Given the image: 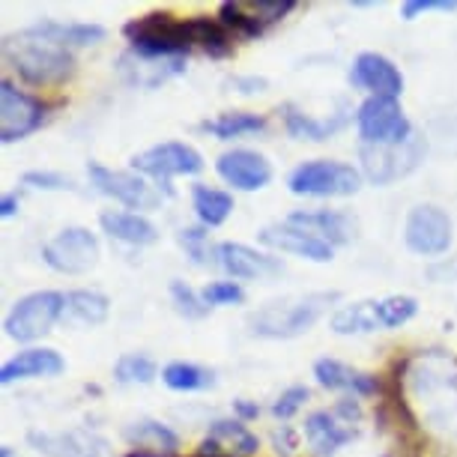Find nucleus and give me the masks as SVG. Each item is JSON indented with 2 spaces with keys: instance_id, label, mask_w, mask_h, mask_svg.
Listing matches in <instances>:
<instances>
[{
  "instance_id": "obj_1",
  "label": "nucleus",
  "mask_w": 457,
  "mask_h": 457,
  "mask_svg": "<svg viewBox=\"0 0 457 457\" xmlns=\"http://www.w3.org/2000/svg\"><path fill=\"white\" fill-rule=\"evenodd\" d=\"M123 33L132 42L135 54L144 57H186L192 48H204L206 54H230V33L221 21L212 19H174L170 12H150L129 21Z\"/></svg>"
},
{
  "instance_id": "obj_2",
  "label": "nucleus",
  "mask_w": 457,
  "mask_h": 457,
  "mask_svg": "<svg viewBox=\"0 0 457 457\" xmlns=\"http://www.w3.org/2000/svg\"><path fill=\"white\" fill-rule=\"evenodd\" d=\"M4 60L19 72V79L33 84V87L63 84L75 72L72 51L60 46L54 37H48L39 24L37 28L10 33L4 39Z\"/></svg>"
},
{
  "instance_id": "obj_3",
  "label": "nucleus",
  "mask_w": 457,
  "mask_h": 457,
  "mask_svg": "<svg viewBox=\"0 0 457 457\" xmlns=\"http://www.w3.org/2000/svg\"><path fill=\"white\" fill-rule=\"evenodd\" d=\"M338 302V293H308L302 299L272 302L252 317V329L261 338H296L320 320L326 308Z\"/></svg>"
},
{
  "instance_id": "obj_4",
  "label": "nucleus",
  "mask_w": 457,
  "mask_h": 457,
  "mask_svg": "<svg viewBox=\"0 0 457 457\" xmlns=\"http://www.w3.org/2000/svg\"><path fill=\"white\" fill-rule=\"evenodd\" d=\"M287 188L299 197H350L361 188V174L347 162L314 159L287 177Z\"/></svg>"
},
{
  "instance_id": "obj_5",
  "label": "nucleus",
  "mask_w": 457,
  "mask_h": 457,
  "mask_svg": "<svg viewBox=\"0 0 457 457\" xmlns=\"http://www.w3.org/2000/svg\"><path fill=\"white\" fill-rule=\"evenodd\" d=\"M63 308H66L63 293H54V290L30 293V296L15 302L12 312L6 314V320H4L6 338L21 341V344L42 338V335L51 332V326L63 317Z\"/></svg>"
},
{
  "instance_id": "obj_6",
  "label": "nucleus",
  "mask_w": 457,
  "mask_h": 457,
  "mask_svg": "<svg viewBox=\"0 0 457 457\" xmlns=\"http://www.w3.org/2000/svg\"><path fill=\"white\" fill-rule=\"evenodd\" d=\"M356 126L361 144L370 146H395L416 135L407 114H403V108L398 105V99H386V96H370L361 102L356 111Z\"/></svg>"
},
{
  "instance_id": "obj_7",
  "label": "nucleus",
  "mask_w": 457,
  "mask_h": 457,
  "mask_svg": "<svg viewBox=\"0 0 457 457\" xmlns=\"http://www.w3.org/2000/svg\"><path fill=\"white\" fill-rule=\"evenodd\" d=\"M428 144L421 135H412L410 141L395 144V146H370L361 144V168L365 177L377 186H389L395 179L412 174L419 168V162L425 159Z\"/></svg>"
},
{
  "instance_id": "obj_8",
  "label": "nucleus",
  "mask_w": 457,
  "mask_h": 457,
  "mask_svg": "<svg viewBox=\"0 0 457 457\" xmlns=\"http://www.w3.org/2000/svg\"><path fill=\"white\" fill-rule=\"evenodd\" d=\"M132 168L137 174H146L153 179H159L165 186V192L170 195V177H195L204 170V156L195 150L192 144H183V141H165V144H156L150 150L137 153L132 159Z\"/></svg>"
},
{
  "instance_id": "obj_9",
  "label": "nucleus",
  "mask_w": 457,
  "mask_h": 457,
  "mask_svg": "<svg viewBox=\"0 0 457 457\" xmlns=\"http://www.w3.org/2000/svg\"><path fill=\"white\" fill-rule=\"evenodd\" d=\"M42 261L54 272L84 275L99 263V239L87 228H66L51 243H46Z\"/></svg>"
},
{
  "instance_id": "obj_10",
  "label": "nucleus",
  "mask_w": 457,
  "mask_h": 457,
  "mask_svg": "<svg viewBox=\"0 0 457 457\" xmlns=\"http://www.w3.org/2000/svg\"><path fill=\"white\" fill-rule=\"evenodd\" d=\"M46 105L30 96V93L19 90L10 79L0 81V141L15 144L30 132H37L46 120Z\"/></svg>"
},
{
  "instance_id": "obj_11",
  "label": "nucleus",
  "mask_w": 457,
  "mask_h": 457,
  "mask_svg": "<svg viewBox=\"0 0 457 457\" xmlns=\"http://www.w3.org/2000/svg\"><path fill=\"white\" fill-rule=\"evenodd\" d=\"M87 174H90V186L99 195L114 197V201L129 206V210H156L162 201L153 192V186L144 177L132 174V170H111L105 165H99V162H90Z\"/></svg>"
},
{
  "instance_id": "obj_12",
  "label": "nucleus",
  "mask_w": 457,
  "mask_h": 457,
  "mask_svg": "<svg viewBox=\"0 0 457 457\" xmlns=\"http://www.w3.org/2000/svg\"><path fill=\"white\" fill-rule=\"evenodd\" d=\"M407 248L425 257H439L452 245V219L445 210L434 204H421L407 215V228H403Z\"/></svg>"
},
{
  "instance_id": "obj_13",
  "label": "nucleus",
  "mask_w": 457,
  "mask_h": 457,
  "mask_svg": "<svg viewBox=\"0 0 457 457\" xmlns=\"http://www.w3.org/2000/svg\"><path fill=\"white\" fill-rule=\"evenodd\" d=\"M350 84L359 90H368L370 96H386V99H398L403 93L401 69L389 57L377 54V51H365V54L353 60Z\"/></svg>"
},
{
  "instance_id": "obj_14",
  "label": "nucleus",
  "mask_w": 457,
  "mask_h": 457,
  "mask_svg": "<svg viewBox=\"0 0 457 457\" xmlns=\"http://www.w3.org/2000/svg\"><path fill=\"white\" fill-rule=\"evenodd\" d=\"M215 170L228 186L239 188V192H257L266 188L272 179V165L261 153L254 150H228L215 162Z\"/></svg>"
},
{
  "instance_id": "obj_15",
  "label": "nucleus",
  "mask_w": 457,
  "mask_h": 457,
  "mask_svg": "<svg viewBox=\"0 0 457 457\" xmlns=\"http://www.w3.org/2000/svg\"><path fill=\"white\" fill-rule=\"evenodd\" d=\"M287 224L308 230L312 237L329 245H347L359 234V221L341 210H296L287 215Z\"/></svg>"
},
{
  "instance_id": "obj_16",
  "label": "nucleus",
  "mask_w": 457,
  "mask_h": 457,
  "mask_svg": "<svg viewBox=\"0 0 457 457\" xmlns=\"http://www.w3.org/2000/svg\"><path fill=\"white\" fill-rule=\"evenodd\" d=\"M215 257H219L221 270L234 278L252 281V278H275V275L284 272V263L278 257L263 254L257 248H248L243 243H221L215 248Z\"/></svg>"
},
{
  "instance_id": "obj_17",
  "label": "nucleus",
  "mask_w": 457,
  "mask_h": 457,
  "mask_svg": "<svg viewBox=\"0 0 457 457\" xmlns=\"http://www.w3.org/2000/svg\"><path fill=\"white\" fill-rule=\"evenodd\" d=\"M261 243L275 248V252L302 257V261H314V263H329L332 261V245L323 239L312 237L308 230L293 228V224H270L261 230Z\"/></svg>"
},
{
  "instance_id": "obj_18",
  "label": "nucleus",
  "mask_w": 457,
  "mask_h": 457,
  "mask_svg": "<svg viewBox=\"0 0 457 457\" xmlns=\"http://www.w3.org/2000/svg\"><path fill=\"white\" fill-rule=\"evenodd\" d=\"M356 436L353 421H347L338 410H317L305 419V439L308 448L317 457H332L338 454V448H344L350 439Z\"/></svg>"
},
{
  "instance_id": "obj_19",
  "label": "nucleus",
  "mask_w": 457,
  "mask_h": 457,
  "mask_svg": "<svg viewBox=\"0 0 457 457\" xmlns=\"http://www.w3.org/2000/svg\"><path fill=\"white\" fill-rule=\"evenodd\" d=\"M120 72L132 87L156 90L159 84L186 72V57H144L129 51V54L120 57Z\"/></svg>"
},
{
  "instance_id": "obj_20",
  "label": "nucleus",
  "mask_w": 457,
  "mask_h": 457,
  "mask_svg": "<svg viewBox=\"0 0 457 457\" xmlns=\"http://www.w3.org/2000/svg\"><path fill=\"white\" fill-rule=\"evenodd\" d=\"M257 436L248 430L243 421L234 419H221V421H212L210 425V434H206L204 445H201V457H248V454H257Z\"/></svg>"
},
{
  "instance_id": "obj_21",
  "label": "nucleus",
  "mask_w": 457,
  "mask_h": 457,
  "mask_svg": "<svg viewBox=\"0 0 457 457\" xmlns=\"http://www.w3.org/2000/svg\"><path fill=\"white\" fill-rule=\"evenodd\" d=\"M314 377L323 389L335 392H353L356 398H370L379 392V379L365 370H356L350 365H344L338 359H317L314 361Z\"/></svg>"
},
{
  "instance_id": "obj_22",
  "label": "nucleus",
  "mask_w": 457,
  "mask_h": 457,
  "mask_svg": "<svg viewBox=\"0 0 457 457\" xmlns=\"http://www.w3.org/2000/svg\"><path fill=\"white\" fill-rule=\"evenodd\" d=\"M30 443L51 457H111L108 443L87 430H69V434H30Z\"/></svg>"
},
{
  "instance_id": "obj_23",
  "label": "nucleus",
  "mask_w": 457,
  "mask_h": 457,
  "mask_svg": "<svg viewBox=\"0 0 457 457\" xmlns=\"http://www.w3.org/2000/svg\"><path fill=\"white\" fill-rule=\"evenodd\" d=\"M63 368H66V361L57 350L33 347V350L19 353V356H12L4 368H0V383L10 386V383H15V379L57 377V374H63Z\"/></svg>"
},
{
  "instance_id": "obj_24",
  "label": "nucleus",
  "mask_w": 457,
  "mask_h": 457,
  "mask_svg": "<svg viewBox=\"0 0 457 457\" xmlns=\"http://www.w3.org/2000/svg\"><path fill=\"white\" fill-rule=\"evenodd\" d=\"M99 224L111 239H120V243H126V245H153L159 239L156 224L146 221L144 215H137V212L108 210V212H102Z\"/></svg>"
},
{
  "instance_id": "obj_25",
  "label": "nucleus",
  "mask_w": 457,
  "mask_h": 457,
  "mask_svg": "<svg viewBox=\"0 0 457 457\" xmlns=\"http://www.w3.org/2000/svg\"><path fill=\"white\" fill-rule=\"evenodd\" d=\"M111 312V302L108 296H102L96 290H72L66 293V308L63 317L69 323H79V326H99L108 320Z\"/></svg>"
},
{
  "instance_id": "obj_26",
  "label": "nucleus",
  "mask_w": 457,
  "mask_h": 457,
  "mask_svg": "<svg viewBox=\"0 0 457 457\" xmlns=\"http://www.w3.org/2000/svg\"><path fill=\"white\" fill-rule=\"evenodd\" d=\"M192 206L201 219L204 228H219V224L228 221V215L234 212V197L221 188H210V186H195L192 188Z\"/></svg>"
},
{
  "instance_id": "obj_27",
  "label": "nucleus",
  "mask_w": 457,
  "mask_h": 457,
  "mask_svg": "<svg viewBox=\"0 0 457 457\" xmlns=\"http://www.w3.org/2000/svg\"><path fill=\"white\" fill-rule=\"evenodd\" d=\"M201 129H204V132L215 135L219 141H230V137L263 132L266 120L261 114H252V111H228V114H219L215 120H206Z\"/></svg>"
},
{
  "instance_id": "obj_28",
  "label": "nucleus",
  "mask_w": 457,
  "mask_h": 457,
  "mask_svg": "<svg viewBox=\"0 0 457 457\" xmlns=\"http://www.w3.org/2000/svg\"><path fill=\"white\" fill-rule=\"evenodd\" d=\"M379 320L374 312V299L370 302H353V305H344L332 314V332L335 335H368L377 332Z\"/></svg>"
},
{
  "instance_id": "obj_29",
  "label": "nucleus",
  "mask_w": 457,
  "mask_h": 457,
  "mask_svg": "<svg viewBox=\"0 0 457 457\" xmlns=\"http://www.w3.org/2000/svg\"><path fill=\"white\" fill-rule=\"evenodd\" d=\"M162 379H165V386L174 392H204L215 386L212 370L192 365V361H170V365L162 370Z\"/></svg>"
},
{
  "instance_id": "obj_30",
  "label": "nucleus",
  "mask_w": 457,
  "mask_h": 457,
  "mask_svg": "<svg viewBox=\"0 0 457 457\" xmlns=\"http://www.w3.org/2000/svg\"><path fill=\"white\" fill-rule=\"evenodd\" d=\"M341 123H344V117L320 123V120H314L312 114H302L299 108L284 105V126H287V135L296 137V141H326Z\"/></svg>"
},
{
  "instance_id": "obj_31",
  "label": "nucleus",
  "mask_w": 457,
  "mask_h": 457,
  "mask_svg": "<svg viewBox=\"0 0 457 457\" xmlns=\"http://www.w3.org/2000/svg\"><path fill=\"white\" fill-rule=\"evenodd\" d=\"M126 439L129 443L137 445V452H146V448H162V452H174V448L179 445L177 434L165 425H159V421H135L132 428L126 430Z\"/></svg>"
},
{
  "instance_id": "obj_32",
  "label": "nucleus",
  "mask_w": 457,
  "mask_h": 457,
  "mask_svg": "<svg viewBox=\"0 0 457 457\" xmlns=\"http://www.w3.org/2000/svg\"><path fill=\"white\" fill-rule=\"evenodd\" d=\"M48 37H54L60 46L66 48H84V46H96L105 39V28L99 24H60V21H42L39 24Z\"/></svg>"
},
{
  "instance_id": "obj_33",
  "label": "nucleus",
  "mask_w": 457,
  "mask_h": 457,
  "mask_svg": "<svg viewBox=\"0 0 457 457\" xmlns=\"http://www.w3.org/2000/svg\"><path fill=\"white\" fill-rule=\"evenodd\" d=\"M374 312L379 329H398V326L410 323L416 317L419 302L412 296H386V299H374Z\"/></svg>"
},
{
  "instance_id": "obj_34",
  "label": "nucleus",
  "mask_w": 457,
  "mask_h": 457,
  "mask_svg": "<svg viewBox=\"0 0 457 457\" xmlns=\"http://www.w3.org/2000/svg\"><path fill=\"white\" fill-rule=\"evenodd\" d=\"M114 377L123 386H150L156 379V361L144 353H126L114 365Z\"/></svg>"
},
{
  "instance_id": "obj_35",
  "label": "nucleus",
  "mask_w": 457,
  "mask_h": 457,
  "mask_svg": "<svg viewBox=\"0 0 457 457\" xmlns=\"http://www.w3.org/2000/svg\"><path fill=\"white\" fill-rule=\"evenodd\" d=\"M170 299H174L177 312L188 317V320H201V317L210 314V305L204 302V296L195 287H188L186 281L174 278L170 281Z\"/></svg>"
},
{
  "instance_id": "obj_36",
  "label": "nucleus",
  "mask_w": 457,
  "mask_h": 457,
  "mask_svg": "<svg viewBox=\"0 0 457 457\" xmlns=\"http://www.w3.org/2000/svg\"><path fill=\"white\" fill-rule=\"evenodd\" d=\"M243 6H245V12L252 15L257 24L270 28V24L281 21L296 4H293V0H243Z\"/></svg>"
},
{
  "instance_id": "obj_37",
  "label": "nucleus",
  "mask_w": 457,
  "mask_h": 457,
  "mask_svg": "<svg viewBox=\"0 0 457 457\" xmlns=\"http://www.w3.org/2000/svg\"><path fill=\"white\" fill-rule=\"evenodd\" d=\"M204 302L210 308H224V305H239L245 302V290L237 281H212L201 290Z\"/></svg>"
},
{
  "instance_id": "obj_38",
  "label": "nucleus",
  "mask_w": 457,
  "mask_h": 457,
  "mask_svg": "<svg viewBox=\"0 0 457 457\" xmlns=\"http://www.w3.org/2000/svg\"><path fill=\"white\" fill-rule=\"evenodd\" d=\"M305 401H308V389H305V386H290V389H284L278 395V401L272 403V416L281 419V421H287V419L296 416L299 407Z\"/></svg>"
},
{
  "instance_id": "obj_39",
  "label": "nucleus",
  "mask_w": 457,
  "mask_h": 457,
  "mask_svg": "<svg viewBox=\"0 0 457 457\" xmlns=\"http://www.w3.org/2000/svg\"><path fill=\"white\" fill-rule=\"evenodd\" d=\"M24 186L30 188H46V192H63V188H69L72 192L75 183L63 174H54V170H28V174L21 177Z\"/></svg>"
},
{
  "instance_id": "obj_40",
  "label": "nucleus",
  "mask_w": 457,
  "mask_h": 457,
  "mask_svg": "<svg viewBox=\"0 0 457 457\" xmlns=\"http://www.w3.org/2000/svg\"><path fill=\"white\" fill-rule=\"evenodd\" d=\"M425 12H457V0H407L401 6L403 21H416Z\"/></svg>"
},
{
  "instance_id": "obj_41",
  "label": "nucleus",
  "mask_w": 457,
  "mask_h": 457,
  "mask_svg": "<svg viewBox=\"0 0 457 457\" xmlns=\"http://www.w3.org/2000/svg\"><path fill=\"white\" fill-rule=\"evenodd\" d=\"M204 243H206L204 228H186V230H179V245H183L186 252L192 254V261H195V263H204V261H206Z\"/></svg>"
},
{
  "instance_id": "obj_42",
  "label": "nucleus",
  "mask_w": 457,
  "mask_h": 457,
  "mask_svg": "<svg viewBox=\"0 0 457 457\" xmlns=\"http://www.w3.org/2000/svg\"><path fill=\"white\" fill-rule=\"evenodd\" d=\"M234 412L239 416V421H252V419L261 416V407L252 401H245V398H239V401H234Z\"/></svg>"
},
{
  "instance_id": "obj_43",
  "label": "nucleus",
  "mask_w": 457,
  "mask_h": 457,
  "mask_svg": "<svg viewBox=\"0 0 457 457\" xmlns=\"http://www.w3.org/2000/svg\"><path fill=\"white\" fill-rule=\"evenodd\" d=\"M15 212H19V195H4V201H0V215H4V219H12Z\"/></svg>"
},
{
  "instance_id": "obj_44",
  "label": "nucleus",
  "mask_w": 457,
  "mask_h": 457,
  "mask_svg": "<svg viewBox=\"0 0 457 457\" xmlns=\"http://www.w3.org/2000/svg\"><path fill=\"white\" fill-rule=\"evenodd\" d=\"M129 457H162L159 452H132Z\"/></svg>"
},
{
  "instance_id": "obj_45",
  "label": "nucleus",
  "mask_w": 457,
  "mask_h": 457,
  "mask_svg": "<svg viewBox=\"0 0 457 457\" xmlns=\"http://www.w3.org/2000/svg\"><path fill=\"white\" fill-rule=\"evenodd\" d=\"M0 457H12V448L4 445V448H0Z\"/></svg>"
}]
</instances>
